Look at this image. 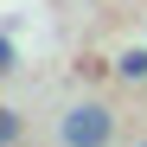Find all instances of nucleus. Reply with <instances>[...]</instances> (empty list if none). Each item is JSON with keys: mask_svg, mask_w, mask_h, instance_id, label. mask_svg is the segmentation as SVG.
<instances>
[{"mask_svg": "<svg viewBox=\"0 0 147 147\" xmlns=\"http://www.w3.org/2000/svg\"><path fill=\"white\" fill-rule=\"evenodd\" d=\"M109 134H115V115H109L102 102H77V109L64 115V141H70V147H102Z\"/></svg>", "mask_w": 147, "mask_h": 147, "instance_id": "obj_1", "label": "nucleus"}, {"mask_svg": "<svg viewBox=\"0 0 147 147\" xmlns=\"http://www.w3.org/2000/svg\"><path fill=\"white\" fill-rule=\"evenodd\" d=\"M115 70H121L128 83H141V77H147V51H141V45H134V51H121V58H115Z\"/></svg>", "mask_w": 147, "mask_h": 147, "instance_id": "obj_2", "label": "nucleus"}, {"mask_svg": "<svg viewBox=\"0 0 147 147\" xmlns=\"http://www.w3.org/2000/svg\"><path fill=\"white\" fill-rule=\"evenodd\" d=\"M13 141H19V115H13V109H0V147H13Z\"/></svg>", "mask_w": 147, "mask_h": 147, "instance_id": "obj_3", "label": "nucleus"}, {"mask_svg": "<svg viewBox=\"0 0 147 147\" xmlns=\"http://www.w3.org/2000/svg\"><path fill=\"white\" fill-rule=\"evenodd\" d=\"M7 70H13V38L0 32V77H7Z\"/></svg>", "mask_w": 147, "mask_h": 147, "instance_id": "obj_4", "label": "nucleus"}]
</instances>
